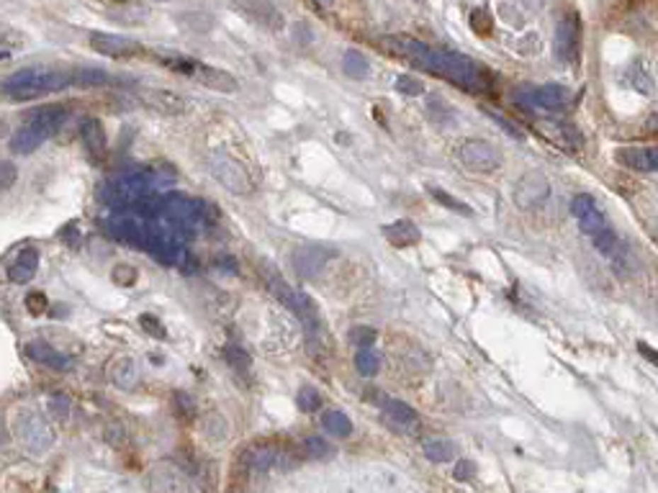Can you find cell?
<instances>
[{
	"label": "cell",
	"mask_w": 658,
	"mask_h": 493,
	"mask_svg": "<svg viewBox=\"0 0 658 493\" xmlns=\"http://www.w3.org/2000/svg\"><path fill=\"white\" fill-rule=\"evenodd\" d=\"M319 3H322V6H329V3H332V0H319Z\"/></svg>",
	"instance_id": "obj_46"
},
{
	"label": "cell",
	"mask_w": 658,
	"mask_h": 493,
	"mask_svg": "<svg viewBox=\"0 0 658 493\" xmlns=\"http://www.w3.org/2000/svg\"><path fill=\"white\" fill-rule=\"evenodd\" d=\"M571 101V93H568L563 85H540L535 88V108L543 110H563Z\"/></svg>",
	"instance_id": "obj_21"
},
{
	"label": "cell",
	"mask_w": 658,
	"mask_h": 493,
	"mask_svg": "<svg viewBox=\"0 0 658 493\" xmlns=\"http://www.w3.org/2000/svg\"><path fill=\"white\" fill-rule=\"evenodd\" d=\"M0 172H3V191H8L11 185H13V180H16V167L11 162H3V167H0Z\"/></svg>",
	"instance_id": "obj_44"
},
{
	"label": "cell",
	"mask_w": 658,
	"mask_h": 493,
	"mask_svg": "<svg viewBox=\"0 0 658 493\" xmlns=\"http://www.w3.org/2000/svg\"><path fill=\"white\" fill-rule=\"evenodd\" d=\"M383 47L391 49L394 55L409 60L412 64L424 69V72L453 80L458 85H463V88H484L486 85L484 67L463 55L445 52V49H432L430 44L412 39V36H388V39H383Z\"/></svg>",
	"instance_id": "obj_1"
},
{
	"label": "cell",
	"mask_w": 658,
	"mask_h": 493,
	"mask_svg": "<svg viewBox=\"0 0 658 493\" xmlns=\"http://www.w3.org/2000/svg\"><path fill=\"white\" fill-rule=\"evenodd\" d=\"M91 47L96 49L98 55L113 57V60H132V57H137L142 52V47L134 39H126V36L116 34H93Z\"/></svg>",
	"instance_id": "obj_14"
},
{
	"label": "cell",
	"mask_w": 658,
	"mask_h": 493,
	"mask_svg": "<svg viewBox=\"0 0 658 493\" xmlns=\"http://www.w3.org/2000/svg\"><path fill=\"white\" fill-rule=\"evenodd\" d=\"M36 270H39V252H36L34 246H26V249H21V252L16 254V260L8 265V280L11 283H28L31 278L36 275Z\"/></svg>",
	"instance_id": "obj_18"
},
{
	"label": "cell",
	"mask_w": 658,
	"mask_h": 493,
	"mask_svg": "<svg viewBox=\"0 0 658 493\" xmlns=\"http://www.w3.org/2000/svg\"><path fill=\"white\" fill-rule=\"evenodd\" d=\"M296 406L301 411H317L322 406V393H319L314 385H304V388L296 393Z\"/></svg>",
	"instance_id": "obj_34"
},
{
	"label": "cell",
	"mask_w": 658,
	"mask_h": 493,
	"mask_svg": "<svg viewBox=\"0 0 658 493\" xmlns=\"http://www.w3.org/2000/svg\"><path fill=\"white\" fill-rule=\"evenodd\" d=\"M111 278H113V283H118V285L132 288L134 283L139 280V273H137V270H134L132 265H116V267H113Z\"/></svg>",
	"instance_id": "obj_38"
},
{
	"label": "cell",
	"mask_w": 658,
	"mask_h": 493,
	"mask_svg": "<svg viewBox=\"0 0 658 493\" xmlns=\"http://www.w3.org/2000/svg\"><path fill=\"white\" fill-rule=\"evenodd\" d=\"M375 336H378V332H375L373 327H365V324H355V327L347 332V342L355 344V347H361V349H368L370 344L375 342Z\"/></svg>",
	"instance_id": "obj_33"
},
{
	"label": "cell",
	"mask_w": 658,
	"mask_h": 493,
	"mask_svg": "<svg viewBox=\"0 0 658 493\" xmlns=\"http://www.w3.org/2000/svg\"><path fill=\"white\" fill-rule=\"evenodd\" d=\"M139 322H142V329H147V332H149L152 336H157V339H162V336H165V329L159 327V322L154 319V316L144 314L142 319H139Z\"/></svg>",
	"instance_id": "obj_40"
},
{
	"label": "cell",
	"mask_w": 658,
	"mask_h": 493,
	"mask_svg": "<svg viewBox=\"0 0 658 493\" xmlns=\"http://www.w3.org/2000/svg\"><path fill=\"white\" fill-rule=\"evenodd\" d=\"M175 401H181V411L193 414V401H191V396H186V393H175Z\"/></svg>",
	"instance_id": "obj_45"
},
{
	"label": "cell",
	"mask_w": 658,
	"mask_h": 493,
	"mask_svg": "<svg viewBox=\"0 0 658 493\" xmlns=\"http://www.w3.org/2000/svg\"><path fill=\"white\" fill-rule=\"evenodd\" d=\"M18 439H21L31 455H44L55 445V431L39 414H23L18 421Z\"/></svg>",
	"instance_id": "obj_8"
},
{
	"label": "cell",
	"mask_w": 658,
	"mask_h": 493,
	"mask_svg": "<svg viewBox=\"0 0 658 493\" xmlns=\"http://www.w3.org/2000/svg\"><path fill=\"white\" fill-rule=\"evenodd\" d=\"M396 90H399L402 96L414 98V96H422V93H424V85H422V80H416V77L402 75L399 80H396Z\"/></svg>",
	"instance_id": "obj_37"
},
{
	"label": "cell",
	"mask_w": 658,
	"mask_h": 493,
	"mask_svg": "<svg viewBox=\"0 0 658 493\" xmlns=\"http://www.w3.org/2000/svg\"><path fill=\"white\" fill-rule=\"evenodd\" d=\"M108 375H111V383L118 385V388H132L139 378L137 363H134L132 357H118L116 363L111 365V373H108Z\"/></svg>",
	"instance_id": "obj_24"
},
{
	"label": "cell",
	"mask_w": 658,
	"mask_h": 493,
	"mask_svg": "<svg viewBox=\"0 0 658 493\" xmlns=\"http://www.w3.org/2000/svg\"><path fill=\"white\" fill-rule=\"evenodd\" d=\"M80 139H83L85 152L91 154L96 162H101L106 154V131L103 123L98 118H85L83 126H80Z\"/></svg>",
	"instance_id": "obj_20"
},
{
	"label": "cell",
	"mask_w": 658,
	"mask_h": 493,
	"mask_svg": "<svg viewBox=\"0 0 658 493\" xmlns=\"http://www.w3.org/2000/svg\"><path fill=\"white\" fill-rule=\"evenodd\" d=\"M72 82H75L72 80V72L26 67L3 80V93L11 101H34V98H42L49 96V93H57V90L69 88Z\"/></svg>",
	"instance_id": "obj_2"
},
{
	"label": "cell",
	"mask_w": 658,
	"mask_h": 493,
	"mask_svg": "<svg viewBox=\"0 0 658 493\" xmlns=\"http://www.w3.org/2000/svg\"><path fill=\"white\" fill-rule=\"evenodd\" d=\"M26 303H28V311H31V314H42L44 308H47V301H44L42 293H31L26 298Z\"/></svg>",
	"instance_id": "obj_43"
},
{
	"label": "cell",
	"mask_w": 658,
	"mask_h": 493,
	"mask_svg": "<svg viewBox=\"0 0 658 493\" xmlns=\"http://www.w3.org/2000/svg\"><path fill=\"white\" fill-rule=\"evenodd\" d=\"M383 419H386L388 424H394V429L402 431L414 429L419 424V414L407 401H399V398H388L386 404H383Z\"/></svg>",
	"instance_id": "obj_17"
},
{
	"label": "cell",
	"mask_w": 658,
	"mask_h": 493,
	"mask_svg": "<svg viewBox=\"0 0 658 493\" xmlns=\"http://www.w3.org/2000/svg\"><path fill=\"white\" fill-rule=\"evenodd\" d=\"M617 162L637 172H658V147H625L615 154Z\"/></svg>",
	"instance_id": "obj_16"
},
{
	"label": "cell",
	"mask_w": 658,
	"mask_h": 493,
	"mask_svg": "<svg viewBox=\"0 0 658 493\" xmlns=\"http://www.w3.org/2000/svg\"><path fill=\"white\" fill-rule=\"evenodd\" d=\"M342 67H345L347 75L355 77V80H363V77H368V72H370V64H368V60L358 52V49H347L345 60H342Z\"/></svg>",
	"instance_id": "obj_29"
},
{
	"label": "cell",
	"mask_w": 658,
	"mask_h": 493,
	"mask_svg": "<svg viewBox=\"0 0 658 493\" xmlns=\"http://www.w3.org/2000/svg\"><path fill=\"white\" fill-rule=\"evenodd\" d=\"M430 196L437 200L440 205H445V208H450V211L460 213V216H473V208L471 205H465L463 200H458L455 196H450V193L440 191V188H430Z\"/></svg>",
	"instance_id": "obj_32"
},
{
	"label": "cell",
	"mask_w": 658,
	"mask_h": 493,
	"mask_svg": "<svg viewBox=\"0 0 658 493\" xmlns=\"http://www.w3.org/2000/svg\"><path fill=\"white\" fill-rule=\"evenodd\" d=\"M224 357H227V363L232 365L234 370H247L250 368V355H247V349L237 347V344H229L227 349H224Z\"/></svg>",
	"instance_id": "obj_36"
},
{
	"label": "cell",
	"mask_w": 658,
	"mask_h": 493,
	"mask_svg": "<svg viewBox=\"0 0 658 493\" xmlns=\"http://www.w3.org/2000/svg\"><path fill=\"white\" fill-rule=\"evenodd\" d=\"M304 452L309 460H324L332 455V447L327 445L322 437H309V439H304Z\"/></svg>",
	"instance_id": "obj_35"
},
{
	"label": "cell",
	"mask_w": 658,
	"mask_h": 493,
	"mask_svg": "<svg viewBox=\"0 0 658 493\" xmlns=\"http://www.w3.org/2000/svg\"><path fill=\"white\" fill-rule=\"evenodd\" d=\"M550 198V180L543 175L540 170L525 172L512 191V200L520 211H533L540 208L545 200Z\"/></svg>",
	"instance_id": "obj_6"
},
{
	"label": "cell",
	"mask_w": 658,
	"mask_h": 493,
	"mask_svg": "<svg viewBox=\"0 0 658 493\" xmlns=\"http://www.w3.org/2000/svg\"><path fill=\"white\" fill-rule=\"evenodd\" d=\"M355 370H358L363 378H375L378 375V370H381V355H378L373 347L358 349V355H355Z\"/></svg>",
	"instance_id": "obj_28"
},
{
	"label": "cell",
	"mask_w": 658,
	"mask_h": 493,
	"mask_svg": "<svg viewBox=\"0 0 658 493\" xmlns=\"http://www.w3.org/2000/svg\"><path fill=\"white\" fill-rule=\"evenodd\" d=\"M458 159H460L463 167H468L473 172H494L501 167L504 154H501L499 147H494L486 139H465L458 147Z\"/></svg>",
	"instance_id": "obj_5"
},
{
	"label": "cell",
	"mask_w": 658,
	"mask_h": 493,
	"mask_svg": "<svg viewBox=\"0 0 658 493\" xmlns=\"http://www.w3.org/2000/svg\"><path fill=\"white\" fill-rule=\"evenodd\" d=\"M188 75L193 77L195 82H201L206 88L219 90V93H237L239 90V82L234 75H229L227 69L211 67V64H201V62H191L188 67Z\"/></svg>",
	"instance_id": "obj_13"
},
{
	"label": "cell",
	"mask_w": 658,
	"mask_h": 493,
	"mask_svg": "<svg viewBox=\"0 0 658 493\" xmlns=\"http://www.w3.org/2000/svg\"><path fill=\"white\" fill-rule=\"evenodd\" d=\"M26 355L31 357V360H36V363L49 365V368H55V370H67L69 368L67 357H64L62 352H57V349L49 342H44V339H34V342H28Z\"/></svg>",
	"instance_id": "obj_22"
},
{
	"label": "cell",
	"mask_w": 658,
	"mask_h": 493,
	"mask_svg": "<svg viewBox=\"0 0 658 493\" xmlns=\"http://www.w3.org/2000/svg\"><path fill=\"white\" fill-rule=\"evenodd\" d=\"M49 411L55 414L57 419H67L69 414V398L67 396H52L49 398Z\"/></svg>",
	"instance_id": "obj_39"
},
{
	"label": "cell",
	"mask_w": 658,
	"mask_h": 493,
	"mask_svg": "<svg viewBox=\"0 0 658 493\" xmlns=\"http://www.w3.org/2000/svg\"><path fill=\"white\" fill-rule=\"evenodd\" d=\"M329 249L322 244H301L293 249V270L298 273V278H304V280H309V278H317L322 270L327 267V262H329Z\"/></svg>",
	"instance_id": "obj_12"
},
{
	"label": "cell",
	"mask_w": 658,
	"mask_h": 493,
	"mask_svg": "<svg viewBox=\"0 0 658 493\" xmlns=\"http://www.w3.org/2000/svg\"><path fill=\"white\" fill-rule=\"evenodd\" d=\"M149 493H191L188 475L173 463H157L147 472Z\"/></svg>",
	"instance_id": "obj_10"
},
{
	"label": "cell",
	"mask_w": 658,
	"mask_h": 493,
	"mask_svg": "<svg viewBox=\"0 0 658 493\" xmlns=\"http://www.w3.org/2000/svg\"><path fill=\"white\" fill-rule=\"evenodd\" d=\"M635 347H637V352H640V355H643L645 360H648V363L653 365V368H658V349H653L651 344L643 342V339H637Z\"/></svg>",
	"instance_id": "obj_42"
},
{
	"label": "cell",
	"mask_w": 658,
	"mask_h": 493,
	"mask_svg": "<svg viewBox=\"0 0 658 493\" xmlns=\"http://www.w3.org/2000/svg\"><path fill=\"white\" fill-rule=\"evenodd\" d=\"M322 426H324V431H329V437H337V439H345L353 434V421H350V416L337 409L327 411L324 416H322Z\"/></svg>",
	"instance_id": "obj_25"
},
{
	"label": "cell",
	"mask_w": 658,
	"mask_h": 493,
	"mask_svg": "<svg viewBox=\"0 0 658 493\" xmlns=\"http://www.w3.org/2000/svg\"><path fill=\"white\" fill-rule=\"evenodd\" d=\"M28 123L23 129H18L8 142V149L13 154H31L47 142L49 137H55L59 126L67 118V108L64 106H57V103H49V106H42L28 113Z\"/></svg>",
	"instance_id": "obj_3"
},
{
	"label": "cell",
	"mask_w": 658,
	"mask_h": 493,
	"mask_svg": "<svg viewBox=\"0 0 658 493\" xmlns=\"http://www.w3.org/2000/svg\"><path fill=\"white\" fill-rule=\"evenodd\" d=\"M232 6L239 11L247 21L265 31H280L283 28V13L276 8L273 0H232Z\"/></svg>",
	"instance_id": "obj_11"
},
{
	"label": "cell",
	"mask_w": 658,
	"mask_h": 493,
	"mask_svg": "<svg viewBox=\"0 0 658 493\" xmlns=\"http://www.w3.org/2000/svg\"><path fill=\"white\" fill-rule=\"evenodd\" d=\"M162 211H165L167 219L178 221V224H193V221L198 219L201 208H198L195 200L175 193V196H167V198L162 200Z\"/></svg>",
	"instance_id": "obj_19"
},
{
	"label": "cell",
	"mask_w": 658,
	"mask_h": 493,
	"mask_svg": "<svg viewBox=\"0 0 658 493\" xmlns=\"http://www.w3.org/2000/svg\"><path fill=\"white\" fill-rule=\"evenodd\" d=\"M386 239L402 249V246H412V244H416V242H422V232H419V226H416L414 221L399 219L386 229Z\"/></svg>",
	"instance_id": "obj_23"
},
{
	"label": "cell",
	"mask_w": 658,
	"mask_h": 493,
	"mask_svg": "<svg viewBox=\"0 0 658 493\" xmlns=\"http://www.w3.org/2000/svg\"><path fill=\"white\" fill-rule=\"evenodd\" d=\"M201 429L211 442H222V439L229 437V421L224 414H219V411H208L206 416H203Z\"/></svg>",
	"instance_id": "obj_26"
},
{
	"label": "cell",
	"mask_w": 658,
	"mask_h": 493,
	"mask_svg": "<svg viewBox=\"0 0 658 493\" xmlns=\"http://www.w3.org/2000/svg\"><path fill=\"white\" fill-rule=\"evenodd\" d=\"M453 475H455V480H471L473 478V463H468V460H458L455 468H453Z\"/></svg>",
	"instance_id": "obj_41"
},
{
	"label": "cell",
	"mask_w": 658,
	"mask_h": 493,
	"mask_svg": "<svg viewBox=\"0 0 658 493\" xmlns=\"http://www.w3.org/2000/svg\"><path fill=\"white\" fill-rule=\"evenodd\" d=\"M571 213H574V219L579 221V229H582L589 239H596L599 234L612 229L607 216H604L602 208L596 205V200L591 198L589 193H579V196L571 198Z\"/></svg>",
	"instance_id": "obj_7"
},
{
	"label": "cell",
	"mask_w": 658,
	"mask_h": 493,
	"mask_svg": "<svg viewBox=\"0 0 658 493\" xmlns=\"http://www.w3.org/2000/svg\"><path fill=\"white\" fill-rule=\"evenodd\" d=\"M208 170H211V175H214L216 180H219L222 188H227V191L234 193V196H250V193L255 191V183H252V175L247 172V167H244L237 157H232L229 152H224V149L211 152V157H208Z\"/></svg>",
	"instance_id": "obj_4"
},
{
	"label": "cell",
	"mask_w": 658,
	"mask_h": 493,
	"mask_svg": "<svg viewBox=\"0 0 658 493\" xmlns=\"http://www.w3.org/2000/svg\"><path fill=\"white\" fill-rule=\"evenodd\" d=\"M247 463H250L252 470L265 472L278 463V452L273 450V447H255V450H250V455H247Z\"/></svg>",
	"instance_id": "obj_31"
},
{
	"label": "cell",
	"mask_w": 658,
	"mask_h": 493,
	"mask_svg": "<svg viewBox=\"0 0 658 493\" xmlns=\"http://www.w3.org/2000/svg\"><path fill=\"white\" fill-rule=\"evenodd\" d=\"M142 101L154 108L162 116H181L188 110V101L181 98L173 90H162V88H144L142 90Z\"/></svg>",
	"instance_id": "obj_15"
},
{
	"label": "cell",
	"mask_w": 658,
	"mask_h": 493,
	"mask_svg": "<svg viewBox=\"0 0 658 493\" xmlns=\"http://www.w3.org/2000/svg\"><path fill=\"white\" fill-rule=\"evenodd\" d=\"M555 57L566 64H574L579 60V49H582V23H579V16L566 13L558 26H555Z\"/></svg>",
	"instance_id": "obj_9"
},
{
	"label": "cell",
	"mask_w": 658,
	"mask_h": 493,
	"mask_svg": "<svg viewBox=\"0 0 658 493\" xmlns=\"http://www.w3.org/2000/svg\"><path fill=\"white\" fill-rule=\"evenodd\" d=\"M72 80L80 82V85H85V88H93V85H113V82H116L108 72L96 69V67L75 69V72H72Z\"/></svg>",
	"instance_id": "obj_30"
},
{
	"label": "cell",
	"mask_w": 658,
	"mask_h": 493,
	"mask_svg": "<svg viewBox=\"0 0 658 493\" xmlns=\"http://www.w3.org/2000/svg\"><path fill=\"white\" fill-rule=\"evenodd\" d=\"M424 458L432 460V463H450L455 458V445L448 442V439H427L422 445Z\"/></svg>",
	"instance_id": "obj_27"
}]
</instances>
